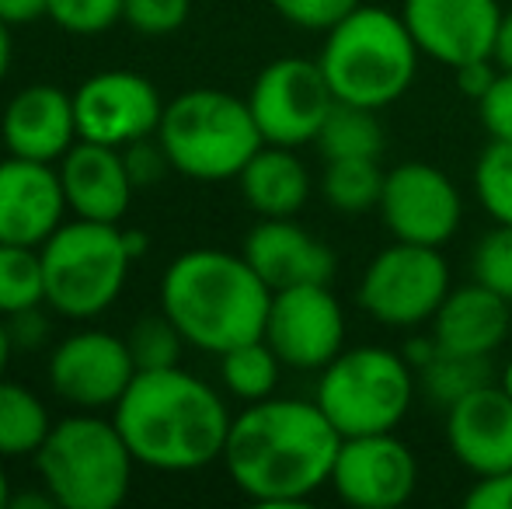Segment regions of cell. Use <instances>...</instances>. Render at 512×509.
Listing matches in <instances>:
<instances>
[{"instance_id":"29","label":"cell","mask_w":512,"mask_h":509,"mask_svg":"<svg viewBox=\"0 0 512 509\" xmlns=\"http://www.w3.org/2000/svg\"><path fill=\"white\" fill-rule=\"evenodd\" d=\"M46 304V269L42 252L32 245H7L0 241V314L25 311Z\"/></svg>"},{"instance_id":"23","label":"cell","mask_w":512,"mask_h":509,"mask_svg":"<svg viewBox=\"0 0 512 509\" xmlns=\"http://www.w3.org/2000/svg\"><path fill=\"white\" fill-rule=\"evenodd\" d=\"M237 185L248 210L258 217H297L314 192V178L297 147H276V143L258 147V154L237 175Z\"/></svg>"},{"instance_id":"18","label":"cell","mask_w":512,"mask_h":509,"mask_svg":"<svg viewBox=\"0 0 512 509\" xmlns=\"http://www.w3.org/2000/svg\"><path fill=\"white\" fill-rule=\"evenodd\" d=\"M446 447L453 461L474 478L512 468V398L499 381L481 384L446 408Z\"/></svg>"},{"instance_id":"40","label":"cell","mask_w":512,"mask_h":509,"mask_svg":"<svg viewBox=\"0 0 512 509\" xmlns=\"http://www.w3.org/2000/svg\"><path fill=\"white\" fill-rule=\"evenodd\" d=\"M495 74H499L495 60H474V63H464V67L453 70V77H457V88L464 91V98H471V102H478V98L492 88Z\"/></svg>"},{"instance_id":"35","label":"cell","mask_w":512,"mask_h":509,"mask_svg":"<svg viewBox=\"0 0 512 509\" xmlns=\"http://www.w3.org/2000/svg\"><path fill=\"white\" fill-rule=\"evenodd\" d=\"M272 11L283 21H290L293 28H304V32H328L335 28L345 14L356 11L363 0H269Z\"/></svg>"},{"instance_id":"28","label":"cell","mask_w":512,"mask_h":509,"mask_svg":"<svg viewBox=\"0 0 512 509\" xmlns=\"http://www.w3.org/2000/svg\"><path fill=\"white\" fill-rule=\"evenodd\" d=\"M418 391L432 401L436 408H450L481 384L495 381L492 360L488 356H464V353H446L439 349L422 370H418Z\"/></svg>"},{"instance_id":"42","label":"cell","mask_w":512,"mask_h":509,"mask_svg":"<svg viewBox=\"0 0 512 509\" xmlns=\"http://www.w3.org/2000/svg\"><path fill=\"white\" fill-rule=\"evenodd\" d=\"M492 60H495V67H499V70H512V7H506V11H502Z\"/></svg>"},{"instance_id":"20","label":"cell","mask_w":512,"mask_h":509,"mask_svg":"<svg viewBox=\"0 0 512 509\" xmlns=\"http://www.w3.org/2000/svg\"><path fill=\"white\" fill-rule=\"evenodd\" d=\"M0 140H4L7 154L56 164L81 140L74 116V91H63L60 84H28V88H21L4 105Z\"/></svg>"},{"instance_id":"15","label":"cell","mask_w":512,"mask_h":509,"mask_svg":"<svg viewBox=\"0 0 512 509\" xmlns=\"http://www.w3.org/2000/svg\"><path fill=\"white\" fill-rule=\"evenodd\" d=\"M161 91L136 70H102L74 91L77 136L105 147H129L157 136L164 116Z\"/></svg>"},{"instance_id":"9","label":"cell","mask_w":512,"mask_h":509,"mask_svg":"<svg viewBox=\"0 0 512 509\" xmlns=\"http://www.w3.org/2000/svg\"><path fill=\"white\" fill-rule=\"evenodd\" d=\"M453 290L443 248L394 241L366 262L356 283V304L370 321L391 332L429 328L439 304Z\"/></svg>"},{"instance_id":"25","label":"cell","mask_w":512,"mask_h":509,"mask_svg":"<svg viewBox=\"0 0 512 509\" xmlns=\"http://www.w3.org/2000/svg\"><path fill=\"white\" fill-rule=\"evenodd\" d=\"M380 189H384L380 157H338V161H324L321 196L342 217H363V213L377 210Z\"/></svg>"},{"instance_id":"5","label":"cell","mask_w":512,"mask_h":509,"mask_svg":"<svg viewBox=\"0 0 512 509\" xmlns=\"http://www.w3.org/2000/svg\"><path fill=\"white\" fill-rule=\"evenodd\" d=\"M32 461L39 485L60 509H119L133 489V450L115 419L98 412L53 422Z\"/></svg>"},{"instance_id":"13","label":"cell","mask_w":512,"mask_h":509,"mask_svg":"<svg viewBox=\"0 0 512 509\" xmlns=\"http://www.w3.org/2000/svg\"><path fill=\"white\" fill-rule=\"evenodd\" d=\"M136 377L126 335L81 328L49 353V387L77 412H112Z\"/></svg>"},{"instance_id":"19","label":"cell","mask_w":512,"mask_h":509,"mask_svg":"<svg viewBox=\"0 0 512 509\" xmlns=\"http://www.w3.org/2000/svg\"><path fill=\"white\" fill-rule=\"evenodd\" d=\"M241 252L269 290L331 283L338 272L335 248L324 245L304 224H297V217H258Z\"/></svg>"},{"instance_id":"44","label":"cell","mask_w":512,"mask_h":509,"mask_svg":"<svg viewBox=\"0 0 512 509\" xmlns=\"http://www.w3.org/2000/svg\"><path fill=\"white\" fill-rule=\"evenodd\" d=\"M11 53H14V46H11V25H7V21L0 18V84H4L7 70H11Z\"/></svg>"},{"instance_id":"47","label":"cell","mask_w":512,"mask_h":509,"mask_svg":"<svg viewBox=\"0 0 512 509\" xmlns=\"http://www.w3.org/2000/svg\"><path fill=\"white\" fill-rule=\"evenodd\" d=\"M11 506V482H7V471H4V457H0V509Z\"/></svg>"},{"instance_id":"39","label":"cell","mask_w":512,"mask_h":509,"mask_svg":"<svg viewBox=\"0 0 512 509\" xmlns=\"http://www.w3.org/2000/svg\"><path fill=\"white\" fill-rule=\"evenodd\" d=\"M467 509H512V468L499 475L474 478V485L464 496Z\"/></svg>"},{"instance_id":"36","label":"cell","mask_w":512,"mask_h":509,"mask_svg":"<svg viewBox=\"0 0 512 509\" xmlns=\"http://www.w3.org/2000/svg\"><path fill=\"white\" fill-rule=\"evenodd\" d=\"M478 119L488 140L512 143V70H499L492 88L478 98Z\"/></svg>"},{"instance_id":"38","label":"cell","mask_w":512,"mask_h":509,"mask_svg":"<svg viewBox=\"0 0 512 509\" xmlns=\"http://www.w3.org/2000/svg\"><path fill=\"white\" fill-rule=\"evenodd\" d=\"M49 304H39V307H25V311L11 314L7 321V332H11V342H14V353H35V349L46 346L49 339Z\"/></svg>"},{"instance_id":"16","label":"cell","mask_w":512,"mask_h":509,"mask_svg":"<svg viewBox=\"0 0 512 509\" xmlns=\"http://www.w3.org/2000/svg\"><path fill=\"white\" fill-rule=\"evenodd\" d=\"M398 11L425 60L457 70L492 60L506 7L499 0H401Z\"/></svg>"},{"instance_id":"3","label":"cell","mask_w":512,"mask_h":509,"mask_svg":"<svg viewBox=\"0 0 512 509\" xmlns=\"http://www.w3.org/2000/svg\"><path fill=\"white\" fill-rule=\"evenodd\" d=\"M272 290L244 252L192 248L164 269L161 311L192 349L220 356L241 342L262 339Z\"/></svg>"},{"instance_id":"37","label":"cell","mask_w":512,"mask_h":509,"mask_svg":"<svg viewBox=\"0 0 512 509\" xmlns=\"http://www.w3.org/2000/svg\"><path fill=\"white\" fill-rule=\"evenodd\" d=\"M122 157H126V168H129V175H133L136 189H140V185L161 182L164 171H171L168 154H164V147L157 143V136L154 140L147 136V140H136V143H129V147H122Z\"/></svg>"},{"instance_id":"14","label":"cell","mask_w":512,"mask_h":509,"mask_svg":"<svg viewBox=\"0 0 512 509\" xmlns=\"http://www.w3.org/2000/svg\"><path fill=\"white\" fill-rule=\"evenodd\" d=\"M328 489L352 509H398L418 489V457L398 429L345 436Z\"/></svg>"},{"instance_id":"4","label":"cell","mask_w":512,"mask_h":509,"mask_svg":"<svg viewBox=\"0 0 512 509\" xmlns=\"http://www.w3.org/2000/svg\"><path fill=\"white\" fill-rule=\"evenodd\" d=\"M422 49L411 39L401 11L380 4H359L335 28L324 32L321 63L335 102L363 109H391L411 91Z\"/></svg>"},{"instance_id":"46","label":"cell","mask_w":512,"mask_h":509,"mask_svg":"<svg viewBox=\"0 0 512 509\" xmlns=\"http://www.w3.org/2000/svg\"><path fill=\"white\" fill-rule=\"evenodd\" d=\"M11 356H14V342H11V332H7L4 314H0V377L7 374V363H11Z\"/></svg>"},{"instance_id":"45","label":"cell","mask_w":512,"mask_h":509,"mask_svg":"<svg viewBox=\"0 0 512 509\" xmlns=\"http://www.w3.org/2000/svg\"><path fill=\"white\" fill-rule=\"evenodd\" d=\"M122 238H126V248H129V255L140 262L143 255H147V248H150V238H147V231H122Z\"/></svg>"},{"instance_id":"24","label":"cell","mask_w":512,"mask_h":509,"mask_svg":"<svg viewBox=\"0 0 512 509\" xmlns=\"http://www.w3.org/2000/svg\"><path fill=\"white\" fill-rule=\"evenodd\" d=\"M53 429L49 408L32 387L0 377V457H35Z\"/></svg>"},{"instance_id":"34","label":"cell","mask_w":512,"mask_h":509,"mask_svg":"<svg viewBox=\"0 0 512 509\" xmlns=\"http://www.w3.org/2000/svg\"><path fill=\"white\" fill-rule=\"evenodd\" d=\"M189 14L192 0H126V7H122V21L147 39L175 35L189 21Z\"/></svg>"},{"instance_id":"17","label":"cell","mask_w":512,"mask_h":509,"mask_svg":"<svg viewBox=\"0 0 512 509\" xmlns=\"http://www.w3.org/2000/svg\"><path fill=\"white\" fill-rule=\"evenodd\" d=\"M67 210L56 164L14 154L0 161V241L42 248L63 227Z\"/></svg>"},{"instance_id":"27","label":"cell","mask_w":512,"mask_h":509,"mask_svg":"<svg viewBox=\"0 0 512 509\" xmlns=\"http://www.w3.org/2000/svg\"><path fill=\"white\" fill-rule=\"evenodd\" d=\"M384 143L387 133L377 109L335 102L328 119H324L321 133H317L314 147L321 150L324 161H338V157H380L384 154Z\"/></svg>"},{"instance_id":"6","label":"cell","mask_w":512,"mask_h":509,"mask_svg":"<svg viewBox=\"0 0 512 509\" xmlns=\"http://www.w3.org/2000/svg\"><path fill=\"white\" fill-rule=\"evenodd\" d=\"M157 143L168 154L171 171L192 182H237L265 140L248 98L220 88H192L164 105Z\"/></svg>"},{"instance_id":"7","label":"cell","mask_w":512,"mask_h":509,"mask_svg":"<svg viewBox=\"0 0 512 509\" xmlns=\"http://www.w3.org/2000/svg\"><path fill=\"white\" fill-rule=\"evenodd\" d=\"M418 394V377L401 349L345 346L317 370L314 401L345 436L391 433L408 419Z\"/></svg>"},{"instance_id":"43","label":"cell","mask_w":512,"mask_h":509,"mask_svg":"<svg viewBox=\"0 0 512 509\" xmlns=\"http://www.w3.org/2000/svg\"><path fill=\"white\" fill-rule=\"evenodd\" d=\"M56 506L53 496L46 489L42 492H21V496H11V509H49Z\"/></svg>"},{"instance_id":"12","label":"cell","mask_w":512,"mask_h":509,"mask_svg":"<svg viewBox=\"0 0 512 509\" xmlns=\"http://www.w3.org/2000/svg\"><path fill=\"white\" fill-rule=\"evenodd\" d=\"M349 318L331 283H304L272 290L262 339L276 349L286 370L317 374L345 349Z\"/></svg>"},{"instance_id":"41","label":"cell","mask_w":512,"mask_h":509,"mask_svg":"<svg viewBox=\"0 0 512 509\" xmlns=\"http://www.w3.org/2000/svg\"><path fill=\"white\" fill-rule=\"evenodd\" d=\"M0 18L7 25H32L49 18V0H0Z\"/></svg>"},{"instance_id":"21","label":"cell","mask_w":512,"mask_h":509,"mask_svg":"<svg viewBox=\"0 0 512 509\" xmlns=\"http://www.w3.org/2000/svg\"><path fill=\"white\" fill-rule=\"evenodd\" d=\"M56 171H60L63 196L74 217L98 220V224H119L126 217L136 182L119 147L77 140L56 161Z\"/></svg>"},{"instance_id":"11","label":"cell","mask_w":512,"mask_h":509,"mask_svg":"<svg viewBox=\"0 0 512 509\" xmlns=\"http://www.w3.org/2000/svg\"><path fill=\"white\" fill-rule=\"evenodd\" d=\"M377 217L394 241L443 248L464 224V192L439 164L401 161L384 171Z\"/></svg>"},{"instance_id":"30","label":"cell","mask_w":512,"mask_h":509,"mask_svg":"<svg viewBox=\"0 0 512 509\" xmlns=\"http://www.w3.org/2000/svg\"><path fill=\"white\" fill-rule=\"evenodd\" d=\"M471 185L474 199L492 217V224L512 227V143L488 140V147H481L471 171Z\"/></svg>"},{"instance_id":"22","label":"cell","mask_w":512,"mask_h":509,"mask_svg":"<svg viewBox=\"0 0 512 509\" xmlns=\"http://www.w3.org/2000/svg\"><path fill=\"white\" fill-rule=\"evenodd\" d=\"M439 349L492 360L512 335V300L481 283H460L446 293L436 318L429 321Z\"/></svg>"},{"instance_id":"31","label":"cell","mask_w":512,"mask_h":509,"mask_svg":"<svg viewBox=\"0 0 512 509\" xmlns=\"http://www.w3.org/2000/svg\"><path fill=\"white\" fill-rule=\"evenodd\" d=\"M126 346L133 353L136 370H168L182 367V349L189 346L178 325L164 311L143 314L126 332Z\"/></svg>"},{"instance_id":"32","label":"cell","mask_w":512,"mask_h":509,"mask_svg":"<svg viewBox=\"0 0 512 509\" xmlns=\"http://www.w3.org/2000/svg\"><path fill=\"white\" fill-rule=\"evenodd\" d=\"M471 279L512 300V227L495 224L471 248Z\"/></svg>"},{"instance_id":"48","label":"cell","mask_w":512,"mask_h":509,"mask_svg":"<svg viewBox=\"0 0 512 509\" xmlns=\"http://www.w3.org/2000/svg\"><path fill=\"white\" fill-rule=\"evenodd\" d=\"M495 381H499V387H502V391H506L509 398H512V356H509V360H506V363H502V367H499V377H495Z\"/></svg>"},{"instance_id":"2","label":"cell","mask_w":512,"mask_h":509,"mask_svg":"<svg viewBox=\"0 0 512 509\" xmlns=\"http://www.w3.org/2000/svg\"><path fill=\"white\" fill-rule=\"evenodd\" d=\"M126 447L136 464L164 475H189L216 464L227 447V398L203 377L182 367L136 370L112 408Z\"/></svg>"},{"instance_id":"8","label":"cell","mask_w":512,"mask_h":509,"mask_svg":"<svg viewBox=\"0 0 512 509\" xmlns=\"http://www.w3.org/2000/svg\"><path fill=\"white\" fill-rule=\"evenodd\" d=\"M42 252L46 304L67 321H91L119 300L136 258L129 255L119 224L74 217L63 224Z\"/></svg>"},{"instance_id":"10","label":"cell","mask_w":512,"mask_h":509,"mask_svg":"<svg viewBox=\"0 0 512 509\" xmlns=\"http://www.w3.org/2000/svg\"><path fill=\"white\" fill-rule=\"evenodd\" d=\"M335 95L328 88L317 56H279L265 63L251 81L248 109L265 143L276 147H307L317 140Z\"/></svg>"},{"instance_id":"26","label":"cell","mask_w":512,"mask_h":509,"mask_svg":"<svg viewBox=\"0 0 512 509\" xmlns=\"http://www.w3.org/2000/svg\"><path fill=\"white\" fill-rule=\"evenodd\" d=\"M286 363L276 356V349L265 339H251L241 342V346L220 353V384L230 398L244 401H262L272 398L279 391V381H283Z\"/></svg>"},{"instance_id":"33","label":"cell","mask_w":512,"mask_h":509,"mask_svg":"<svg viewBox=\"0 0 512 509\" xmlns=\"http://www.w3.org/2000/svg\"><path fill=\"white\" fill-rule=\"evenodd\" d=\"M126 0H49V21L70 35H102L122 21Z\"/></svg>"},{"instance_id":"1","label":"cell","mask_w":512,"mask_h":509,"mask_svg":"<svg viewBox=\"0 0 512 509\" xmlns=\"http://www.w3.org/2000/svg\"><path fill=\"white\" fill-rule=\"evenodd\" d=\"M342 433L314 398H262L234 415L223 471L258 506H300L328 489Z\"/></svg>"}]
</instances>
